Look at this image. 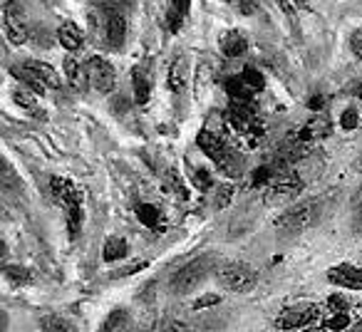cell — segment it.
I'll use <instances>...</instances> for the list:
<instances>
[{"label": "cell", "instance_id": "cell-1", "mask_svg": "<svg viewBox=\"0 0 362 332\" xmlns=\"http://www.w3.org/2000/svg\"><path fill=\"white\" fill-rule=\"evenodd\" d=\"M50 191H52V198L57 201V206L65 211L70 238H77V236H80V231H82V221H85L80 189H77L75 182H70V179L52 177L50 179Z\"/></svg>", "mask_w": 362, "mask_h": 332}, {"label": "cell", "instance_id": "cell-2", "mask_svg": "<svg viewBox=\"0 0 362 332\" xmlns=\"http://www.w3.org/2000/svg\"><path fill=\"white\" fill-rule=\"evenodd\" d=\"M197 144H199V149H202L204 154H206L209 159H211L214 164H216L218 169L226 174V177L236 179L238 174L243 172V156L238 154V151L233 149V146L228 144L226 139H221L216 131L204 129L202 134H199Z\"/></svg>", "mask_w": 362, "mask_h": 332}, {"label": "cell", "instance_id": "cell-3", "mask_svg": "<svg viewBox=\"0 0 362 332\" xmlns=\"http://www.w3.org/2000/svg\"><path fill=\"white\" fill-rule=\"evenodd\" d=\"M303 189H305V179L296 169H288V172H281L268 184L263 201H266V206H288V203H293L300 196Z\"/></svg>", "mask_w": 362, "mask_h": 332}, {"label": "cell", "instance_id": "cell-4", "mask_svg": "<svg viewBox=\"0 0 362 332\" xmlns=\"http://www.w3.org/2000/svg\"><path fill=\"white\" fill-rule=\"evenodd\" d=\"M214 271H216V266H214L211 256H199V258H194V261H189L187 266H181L179 271L171 275L169 285L176 295H187L194 287L202 285L209 278V273H214Z\"/></svg>", "mask_w": 362, "mask_h": 332}, {"label": "cell", "instance_id": "cell-5", "mask_svg": "<svg viewBox=\"0 0 362 332\" xmlns=\"http://www.w3.org/2000/svg\"><path fill=\"white\" fill-rule=\"evenodd\" d=\"M317 216H320V206H317V201L298 203V206H291L281 218H278L276 228L283 238L300 236L303 231H308V228L315 226Z\"/></svg>", "mask_w": 362, "mask_h": 332}, {"label": "cell", "instance_id": "cell-6", "mask_svg": "<svg viewBox=\"0 0 362 332\" xmlns=\"http://www.w3.org/2000/svg\"><path fill=\"white\" fill-rule=\"evenodd\" d=\"M214 278L231 292H251L258 285V273L246 263H218Z\"/></svg>", "mask_w": 362, "mask_h": 332}, {"label": "cell", "instance_id": "cell-7", "mask_svg": "<svg viewBox=\"0 0 362 332\" xmlns=\"http://www.w3.org/2000/svg\"><path fill=\"white\" fill-rule=\"evenodd\" d=\"M322 317V310L317 302H300V305L286 307L276 317V330H305L315 327Z\"/></svg>", "mask_w": 362, "mask_h": 332}, {"label": "cell", "instance_id": "cell-8", "mask_svg": "<svg viewBox=\"0 0 362 332\" xmlns=\"http://www.w3.org/2000/svg\"><path fill=\"white\" fill-rule=\"evenodd\" d=\"M3 23H6V37L11 45H23L30 37V28H28L25 13L18 6L16 0H8L6 11H3Z\"/></svg>", "mask_w": 362, "mask_h": 332}, {"label": "cell", "instance_id": "cell-9", "mask_svg": "<svg viewBox=\"0 0 362 332\" xmlns=\"http://www.w3.org/2000/svg\"><path fill=\"white\" fill-rule=\"evenodd\" d=\"M87 72H90V85L95 87L100 95H110L117 87V70L112 62H107L105 57L95 55L87 62Z\"/></svg>", "mask_w": 362, "mask_h": 332}, {"label": "cell", "instance_id": "cell-10", "mask_svg": "<svg viewBox=\"0 0 362 332\" xmlns=\"http://www.w3.org/2000/svg\"><path fill=\"white\" fill-rule=\"evenodd\" d=\"M327 280L337 287L362 290V266H355V263H340V266L327 271Z\"/></svg>", "mask_w": 362, "mask_h": 332}, {"label": "cell", "instance_id": "cell-11", "mask_svg": "<svg viewBox=\"0 0 362 332\" xmlns=\"http://www.w3.org/2000/svg\"><path fill=\"white\" fill-rule=\"evenodd\" d=\"M105 37L112 50H122L127 40V18L119 11H110L105 20Z\"/></svg>", "mask_w": 362, "mask_h": 332}, {"label": "cell", "instance_id": "cell-12", "mask_svg": "<svg viewBox=\"0 0 362 332\" xmlns=\"http://www.w3.org/2000/svg\"><path fill=\"white\" fill-rule=\"evenodd\" d=\"M166 85L174 95H184L189 87V62L184 55H179L169 65V75H166Z\"/></svg>", "mask_w": 362, "mask_h": 332}, {"label": "cell", "instance_id": "cell-13", "mask_svg": "<svg viewBox=\"0 0 362 332\" xmlns=\"http://www.w3.org/2000/svg\"><path fill=\"white\" fill-rule=\"evenodd\" d=\"M332 134V124L330 119H325V117H313L310 121H305L303 124V129L298 131V139L300 141H320V139H327V136Z\"/></svg>", "mask_w": 362, "mask_h": 332}, {"label": "cell", "instance_id": "cell-14", "mask_svg": "<svg viewBox=\"0 0 362 332\" xmlns=\"http://www.w3.org/2000/svg\"><path fill=\"white\" fill-rule=\"evenodd\" d=\"M65 75H67V82L75 92H85V87L90 85V72H87V65H80L72 55L65 57Z\"/></svg>", "mask_w": 362, "mask_h": 332}, {"label": "cell", "instance_id": "cell-15", "mask_svg": "<svg viewBox=\"0 0 362 332\" xmlns=\"http://www.w3.org/2000/svg\"><path fill=\"white\" fill-rule=\"evenodd\" d=\"M57 40H60V45L65 47L67 52H77L82 47V42H85V32H82V28L77 25V23L67 20L60 25V30H57Z\"/></svg>", "mask_w": 362, "mask_h": 332}, {"label": "cell", "instance_id": "cell-16", "mask_svg": "<svg viewBox=\"0 0 362 332\" xmlns=\"http://www.w3.org/2000/svg\"><path fill=\"white\" fill-rule=\"evenodd\" d=\"M221 52L228 57V60H236V57H243L248 52V40L246 35H241L238 30H231V32H223L221 35Z\"/></svg>", "mask_w": 362, "mask_h": 332}, {"label": "cell", "instance_id": "cell-17", "mask_svg": "<svg viewBox=\"0 0 362 332\" xmlns=\"http://www.w3.org/2000/svg\"><path fill=\"white\" fill-rule=\"evenodd\" d=\"M132 87H134V102L136 105H146L151 97V77L146 75L144 67H134V72H132Z\"/></svg>", "mask_w": 362, "mask_h": 332}, {"label": "cell", "instance_id": "cell-18", "mask_svg": "<svg viewBox=\"0 0 362 332\" xmlns=\"http://www.w3.org/2000/svg\"><path fill=\"white\" fill-rule=\"evenodd\" d=\"M189 11H192V0H169V11H166V25L171 32L181 28V23L187 20Z\"/></svg>", "mask_w": 362, "mask_h": 332}, {"label": "cell", "instance_id": "cell-19", "mask_svg": "<svg viewBox=\"0 0 362 332\" xmlns=\"http://www.w3.org/2000/svg\"><path fill=\"white\" fill-rule=\"evenodd\" d=\"M223 90H226V95L231 97V100H238V102H253V95H256V90H253L251 85H246L241 75L228 77V80L223 82Z\"/></svg>", "mask_w": 362, "mask_h": 332}, {"label": "cell", "instance_id": "cell-20", "mask_svg": "<svg viewBox=\"0 0 362 332\" xmlns=\"http://www.w3.org/2000/svg\"><path fill=\"white\" fill-rule=\"evenodd\" d=\"M25 65L30 67V70L35 72L37 77H40L42 85H45L47 90H60V87H62L60 75L52 70V65H47V62H40V60H28Z\"/></svg>", "mask_w": 362, "mask_h": 332}, {"label": "cell", "instance_id": "cell-21", "mask_svg": "<svg viewBox=\"0 0 362 332\" xmlns=\"http://www.w3.org/2000/svg\"><path fill=\"white\" fill-rule=\"evenodd\" d=\"M136 218H139L141 223H144L146 228H154V231H164V213L159 211L156 206H151V203H139L136 206Z\"/></svg>", "mask_w": 362, "mask_h": 332}, {"label": "cell", "instance_id": "cell-22", "mask_svg": "<svg viewBox=\"0 0 362 332\" xmlns=\"http://www.w3.org/2000/svg\"><path fill=\"white\" fill-rule=\"evenodd\" d=\"M127 253H129V246H127L124 238H107L105 248H102V261L105 263H117L122 261V258H127Z\"/></svg>", "mask_w": 362, "mask_h": 332}, {"label": "cell", "instance_id": "cell-23", "mask_svg": "<svg viewBox=\"0 0 362 332\" xmlns=\"http://www.w3.org/2000/svg\"><path fill=\"white\" fill-rule=\"evenodd\" d=\"M13 77H18V80L23 82V85H28L30 90H35V95H45L47 92V87L42 85V80L35 75V72L30 70L28 65H23V67H13Z\"/></svg>", "mask_w": 362, "mask_h": 332}, {"label": "cell", "instance_id": "cell-24", "mask_svg": "<svg viewBox=\"0 0 362 332\" xmlns=\"http://www.w3.org/2000/svg\"><path fill=\"white\" fill-rule=\"evenodd\" d=\"M40 330H45V332H70V330H75V325H72V322H67L65 317H60V315H47V317H42V320H40Z\"/></svg>", "mask_w": 362, "mask_h": 332}, {"label": "cell", "instance_id": "cell-25", "mask_svg": "<svg viewBox=\"0 0 362 332\" xmlns=\"http://www.w3.org/2000/svg\"><path fill=\"white\" fill-rule=\"evenodd\" d=\"M13 102H16L18 107H23L25 112H30V114H37L42 117L40 107H37V100L33 97V92H23V90H16L13 92Z\"/></svg>", "mask_w": 362, "mask_h": 332}, {"label": "cell", "instance_id": "cell-26", "mask_svg": "<svg viewBox=\"0 0 362 332\" xmlns=\"http://www.w3.org/2000/svg\"><path fill=\"white\" fill-rule=\"evenodd\" d=\"M129 312L127 310H112L110 315H107L105 325H102V330H124V327H129Z\"/></svg>", "mask_w": 362, "mask_h": 332}, {"label": "cell", "instance_id": "cell-27", "mask_svg": "<svg viewBox=\"0 0 362 332\" xmlns=\"http://www.w3.org/2000/svg\"><path fill=\"white\" fill-rule=\"evenodd\" d=\"M241 77H243V82H246V85H251L256 92H261L263 87H266V77H263V72L258 70V67H253V65H246V67H243Z\"/></svg>", "mask_w": 362, "mask_h": 332}, {"label": "cell", "instance_id": "cell-28", "mask_svg": "<svg viewBox=\"0 0 362 332\" xmlns=\"http://www.w3.org/2000/svg\"><path fill=\"white\" fill-rule=\"evenodd\" d=\"M6 278L16 283V285H25V283H30L33 273L23 266H6Z\"/></svg>", "mask_w": 362, "mask_h": 332}, {"label": "cell", "instance_id": "cell-29", "mask_svg": "<svg viewBox=\"0 0 362 332\" xmlns=\"http://www.w3.org/2000/svg\"><path fill=\"white\" fill-rule=\"evenodd\" d=\"M340 126H342V129H347V131L360 126V112H357V107H347V109H342Z\"/></svg>", "mask_w": 362, "mask_h": 332}, {"label": "cell", "instance_id": "cell-30", "mask_svg": "<svg viewBox=\"0 0 362 332\" xmlns=\"http://www.w3.org/2000/svg\"><path fill=\"white\" fill-rule=\"evenodd\" d=\"M325 330H345V327H350V315L347 312H330V317H327Z\"/></svg>", "mask_w": 362, "mask_h": 332}, {"label": "cell", "instance_id": "cell-31", "mask_svg": "<svg viewBox=\"0 0 362 332\" xmlns=\"http://www.w3.org/2000/svg\"><path fill=\"white\" fill-rule=\"evenodd\" d=\"M233 194H236V186H233V184H223V186H218V191H216V208L218 211L226 208L228 203L233 201Z\"/></svg>", "mask_w": 362, "mask_h": 332}, {"label": "cell", "instance_id": "cell-32", "mask_svg": "<svg viewBox=\"0 0 362 332\" xmlns=\"http://www.w3.org/2000/svg\"><path fill=\"white\" fill-rule=\"evenodd\" d=\"M192 184L199 189V191H209L211 189V174L206 172V169H194V174H192Z\"/></svg>", "mask_w": 362, "mask_h": 332}, {"label": "cell", "instance_id": "cell-33", "mask_svg": "<svg viewBox=\"0 0 362 332\" xmlns=\"http://www.w3.org/2000/svg\"><path fill=\"white\" fill-rule=\"evenodd\" d=\"M327 310L330 312H347L350 310V302H347L342 295H332L330 300H327Z\"/></svg>", "mask_w": 362, "mask_h": 332}, {"label": "cell", "instance_id": "cell-34", "mask_svg": "<svg viewBox=\"0 0 362 332\" xmlns=\"http://www.w3.org/2000/svg\"><path fill=\"white\" fill-rule=\"evenodd\" d=\"M221 302V297L218 295H204V297H199L197 302H194V310H204V307H214V305H218Z\"/></svg>", "mask_w": 362, "mask_h": 332}, {"label": "cell", "instance_id": "cell-35", "mask_svg": "<svg viewBox=\"0 0 362 332\" xmlns=\"http://www.w3.org/2000/svg\"><path fill=\"white\" fill-rule=\"evenodd\" d=\"M132 3H134V0H105V6H102V8H105L107 13H110V11H119L122 13L124 8H129Z\"/></svg>", "mask_w": 362, "mask_h": 332}, {"label": "cell", "instance_id": "cell-36", "mask_svg": "<svg viewBox=\"0 0 362 332\" xmlns=\"http://www.w3.org/2000/svg\"><path fill=\"white\" fill-rule=\"evenodd\" d=\"M144 268H146V261H134V266H127V268H122V271H117V273H115V278L134 275L136 271H144Z\"/></svg>", "mask_w": 362, "mask_h": 332}, {"label": "cell", "instance_id": "cell-37", "mask_svg": "<svg viewBox=\"0 0 362 332\" xmlns=\"http://www.w3.org/2000/svg\"><path fill=\"white\" fill-rule=\"evenodd\" d=\"M350 47H352V52H355V55L362 60V30L352 32V37H350Z\"/></svg>", "mask_w": 362, "mask_h": 332}, {"label": "cell", "instance_id": "cell-38", "mask_svg": "<svg viewBox=\"0 0 362 332\" xmlns=\"http://www.w3.org/2000/svg\"><path fill=\"white\" fill-rule=\"evenodd\" d=\"M154 280H151V283H146V285H144V290H141L139 292V300L141 302H144V305H146V302H149V297H154Z\"/></svg>", "mask_w": 362, "mask_h": 332}, {"label": "cell", "instance_id": "cell-39", "mask_svg": "<svg viewBox=\"0 0 362 332\" xmlns=\"http://www.w3.org/2000/svg\"><path fill=\"white\" fill-rule=\"evenodd\" d=\"M156 330H176V332H184V330H189V327H187V325H181L179 320H169L166 325H159V327H156Z\"/></svg>", "mask_w": 362, "mask_h": 332}, {"label": "cell", "instance_id": "cell-40", "mask_svg": "<svg viewBox=\"0 0 362 332\" xmlns=\"http://www.w3.org/2000/svg\"><path fill=\"white\" fill-rule=\"evenodd\" d=\"M278 6H281V11L286 13L291 20H296V11H293V6H291V0H276Z\"/></svg>", "mask_w": 362, "mask_h": 332}, {"label": "cell", "instance_id": "cell-41", "mask_svg": "<svg viewBox=\"0 0 362 332\" xmlns=\"http://www.w3.org/2000/svg\"><path fill=\"white\" fill-rule=\"evenodd\" d=\"M352 231L362 233V206L355 208V221H352Z\"/></svg>", "mask_w": 362, "mask_h": 332}, {"label": "cell", "instance_id": "cell-42", "mask_svg": "<svg viewBox=\"0 0 362 332\" xmlns=\"http://www.w3.org/2000/svg\"><path fill=\"white\" fill-rule=\"evenodd\" d=\"M322 102L325 100H322L320 95H315L313 100H308V107H310V109H322Z\"/></svg>", "mask_w": 362, "mask_h": 332}, {"label": "cell", "instance_id": "cell-43", "mask_svg": "<svg viewBox=\"0 0 362 332\" xmlns=\"http://www.w3.org/2000/svg\"><path fill=\"white\" fill-rule=\"evenodd\" d=\"M352 206H355V208H360V206H362V186L357 189L355 194H352Z\"/></svg>", "mask_w": 362, "mask_h": 332}, {"label": "cell", "instance_id": "cell-44", "mask_svg": "<svg viewBox=\"0 0 362 332\" xmlns=\"http://www.w3.org/2000/svg\"><path fill=\"white\" fill-rule=\"evenodd\" d=\"M241 3H243V13H246V16L256 13V8H253V0H241Z\"/></svg>", "mask_w": 362, "mask_h": 332}, {"label": "cell", "instance_id": "cell-45", "mask_svg": "<svg viewBox=\"0 0 362 332\" xmlns=\"http://www.w3.org/2000/svg\"><path fill=\"white\" fill-rule=\"evenodd\" d=\"M350 92H352L355 97H362V82H355V85L350 87Z\"/></svg>", "mask_w": 362, "mask_h": 332}, {"label": "cell", "instance_id": "cell-46", "mask_svg": "<svg viewBox=\"0 0 362 332\" xmlns=\"http://www.w3.org/2000/svg\"><path fill=\"white\" fill-rule=\"evenodd\" d=\"M298 8H310V0H293Z\"/></svg>", "mask_w": 362, "mask_h": 332}, {"label": "cell", "instance_id": "cell-47", "mask_svg": "<svg viewBox=\"0 0 362 332\" xmlns=\"http://www.w3.org/2000/svg\"><path fill=\"white\" fill-rule=\"evenodd\" d=\"M355 169H357V172H362V154L357 156V161H355Z\"/></svg>", "mask_w": 362, "mask_h": 332}, {"label": "cell", "instance_id": "cell-48", "mask_svg": "<svg viewBox=\"0 0 362 332\" xmlns=\"http://www.w3.org/2000/svg\"><path fill=\"white\" fill-rule=\"evenodd\" d=\"M42 3H47V6H52V3H57V0H42Z\"/></svg>", "mask_w": 362, "mask_h": 332}, {"label": "cell", "instance_id": "cell-49", "mask_svg": "<svg viewBox=\"0 0 362 332\" xmlns=\"http://www.w3.org/2000/svg\"><path fill=\"white\" fill-rule=\"evenodd\" d=\"M226 3H241V0H226Z\"/></svg>", "mask_w": 362, "mask_h": 332}]
</instances>
